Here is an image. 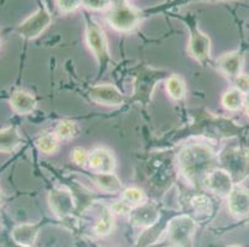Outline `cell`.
Masks as SVG:
<instances>
[{
	"instance_id": "obj_3",
	"label": "cell",
	"mask_w": 249,
	"mask_h": 247,
	"mask_svg": "<svg viewBox=\"0 0 249 247\" xmlns=\"http://www.w3.org/2000/svg\"><path fill=\"white\" fill-rule=\"evenodd\" d=\"M107 21L114 30L129 33L139 24L140 13L129 5L126 0H114L107 13Z\"/></svg>"
},
{
	"instance_id": "obj_22",
	"label": "cell",
	"mask_w": 249,
	"mask_h": 247,
	"mask_svg": "<svg viewBox=\"0 0 249 247\" xmlns=\"http://www.w3.org/2000/svg\"><path fill=\"white\" fill-rule=\"evenodd\" d=\"M58 142L60 140L55 135V132H44L36 140V146L41 152L46 153V155H52L57 151Z\"/></svg>"
},
{
	"instance_id": "obj_26",
	"label": "cell",
	"mask_w": 249,
	"mask_h": 247,
	"mask_svg": "<svg viewBox=\"0 0 249 247\" xmlns=\"http://www.w3.org/2000/svg\"><path fill=\"white\" fill-rule=\"evenodd\" d=\"M82 5L90 11H102L112 6V0H82Z\"/></svg>"
},
{
	"instance_id": "obj_12",
	"label": "cell",
	"mask_w": 249,
	"mask_h": 247,
	"mask_svg": "<svg viewBox=\"0 0 249 247\" xmlns=\"http://www.w3.org/2000/svg\"><path fill=\"white\" fill-rule=\"evenodd\" d=\"M228 209L235 217L249 216V189L234 185L228 194Z\"/></svg>"
},
{
	"instance_id": "obj_16",
	"label": "cell",
	"mask_w": 249,
	"mask_h": 247,
	"mask_svg": "<svg viewBox=\"0 0 249 247\" xmlns=\"http://www.w3.org/2000/svg\"><path fill=\"white\" fill-rule=\"evenodd\" d=\"M38 234V226L35 224L25 223L15 226L11 231V237L17 244L24 247L34 246Z\"/></svg>"
},
{
	"instance_id": "obj_23",
	"label": "cell",
	"mask_w": 249,
	"mask_h": 247,
	"mask_svg": "<svg viewBox=\"0 0 249 247\" xmlns=\"http://www.w3.org/2000/svg\"><path fill=\"white\" fill-rule=\"evenodd\" d=\"M114 228V217H113V212L109 209H106L102 213V216L97 221L94 226V232L98 236H107L113 231Z\"/></svg>"
},
{
	"instance_id": "obj_30",
	"label": "cell",
	"mask_w": 249,
	"mask_h": 247,
	"mask_svg": "<svg viewBox=\"0 0 249 247\" xmlns=\"http://www.w3.org/2000/svg\"><path fill=\"white\" fill-rule=\"evenodd\" d=\"M110 210H112L113 213H115V214H130L133 208L129 207L128 204H125L121 199L119 201H115V203L113 204L112 207H110Z\"/></svg>"
},
{
	"instance_id": "obj_13",
	"label": "cell",
	"mask_w": 249,
	"mask_h": 247,
	"mask_svg": "<svg viewBox=\"0 0 249 247\" xmlns=\"http://www.w3.org/2000/svg\"><path fill=\"white\" fill-rule=\"evenodd\" d=\"M244 65L243 54L238 51L228 52V53L222 54L217 60V67L219 71L225 74L226 77L231 79H234L242 73Z\"/></svg>"
},
{
	"instance_id": "obj_20",
	"label": "cell",
	"mask_w": 249,
	"mask_h": 247,
	"mask_svg": "<svg viewBox=\"0 0 249 247\" xmlns=\"http://www.w3.org/2000/svg\"><path fill=\"white\" fill-rule=\"evenodd\" d=\"M94 182L102 190L108 193H118L122 189L121 180L114 173L97 174Z\"/></svg>"
},
{
	"instance_id": "obj_33",
	"label": "cell",
	"mask_w": 249,
	"mask_h": 247,
	"mask_svg": "<svg viewBox=\"0 0 249 247\" xmlns=\"http://www.w3.org/2000/svg\"><path fill=\"white\" fill-rule=\"evenodd\" d=\"M228 247H242L241 245H231V246H228Z\"/></svg>"
},
{
	"instance_id": "obj_7",
	"label": "cell",
	"mask_w": 249,
	"mask_h": 247,
	"mask_svg": "<svg viewBox=\"0 0 249 247\" xmlns=\"http://www.w3.org/2000/svg\"><path fill=\"white\" fill-rule=\"evenodd\" d=\"M50 24H51V14L45 8H40L24 22H21L18 31L22 37L33 40V38H36L37 36L41 35L49 27Z\"/></svg>"
},
{
	"instance_id": "obj_11",
	"label": "cell",
	"mask_w": 249,
	"mask_h": 247,
	"mask_svg": "<svg viewBox=\"0 0 249 247\" xmlns=\"http://www.w3.org/2000/svg\"><path fill=\"white\" fill-rule=\"evenodd\" d=\"M88 166L97 174L114 173L115 157L110 149L106 147H97L89 152Z\"/></svg>"
},
{
	"instance_id": "obj_4",
	"label": "cell",
	"mask_w": 249,
	"mask_h": 247,
	"mask_svg": "<svg viewBox=\"0 0 249 247\" xmlns=\"http://www.w3.org/2000/svg\"><path fill=\"white\" fill-rule=\"evenodd\" d=\"M223 169L232 176L233 182L239 183L249 176V148L234 147L227 149L221 156Z\"/></svg>"
},
{
	"instance_id": "obj_2",
	"label": "cell",
	"mask_w": 249,
	"mask_h": 247,
	"mask_svg": "<svg viewBox=\"0 0 249 247\" xmlns=\"http://www.w3.org/2000/svg\"><path fill=\"white\" fill-rule=\"evenodd\" d=\"M86 41L98 62L102 73L110 62L109 47L103 29L89 16L86 17Z\"/></svg>"
},
{
	"instance_id": "obj_32",
	"label": "cell",
	"mask_w": 249,
	"mask_h": 247,
	"mask_svg": "<svg viewBox=\"0 0 249 247\" xmlns=\"http://www.w3.org/2000/svg\"><path fill=\"white\" fill-rule=\"evenodd\" d=\"M244 108H246V113L249 116V93L246 94V98H244Z\"/></svg>"
},
{
	"instance_id": "obj_17",
	"label": "cell",
	"mask_w": 249,
	"mask_h": 247,
	"mask_svg": "<svg viewBox=\"0 0 249 247\" xmlns=\"http://www.w3.org/2000/svg\"><path fill=\"white\" fill-rule=\"evenodd\" d=\"M22 144V137L15 126L0 130V152L11 153Z\"/></svg>"
},
{
	"instance_id": "obj_18",
	"label": "cell",
	"mask_w": 249,
	"mask_h": 247,
	"mask_svg": "<svg viewBox=\"0 0 249 247\" xmlns=\"http://www.w3.org/2000/svg\"><path fill=\"white\" fill-rule=\"evenodd\" d=\"M244 98L246 95L237 88L227 90L222 97V105L228 112H238L239 109L244 106Z\"/></svg>"
},
{
	"instance_id": "obj_21",
	"label": "cell",
	"mask_w": 249,
	"mask_h": 247,
	"mask_svg": "<svg viewBox=\"0 0 249 247\" xmlns=\"http://www.w3.org/2000/svg\"><path fill=\"white\" fill-rule=\"evenodd\" d=\"M80 126L77 125V122L71 121V120H62L56 125L55 135L57 136L58 140H72L80 135Z\"/></svg>"
},
{
	"instance_id": "obj_15",
	"label": "cell",
	"mask_w": 249,
	"mask_h": 247,
	"mask_svg": "<svg viewBox=\"0 0 249 247\" xmlns=\"http://www.w3.org/2000/svg\"><path fill=\"white\" fill-rule=\"evenodd\" d=\"M36 99L31 93L25 90H15L10 97V106L17 114L28 115L35 110Z\"/></svg>"
},
{
	"instance_id": "obj_1",
	"label": "cell",
	"mask_w": 249,
	"mask_h": 247,
	"mask_svg": "<svg viewBox=\"0 0 249 247\" xmlns=\"http://www.w3.org/2000/svg\"><path fill=\"white\" fill-rule=\"evenodd\" d=\"M217 163L213 149L207 145L192 144L181 149L178 169L185 180L196 185L202 183L207 174L213 171Z\"/></svg>"
},
{
	"instance_id": "obj_28",
	"label": "cell",
	"mask_w": 249,
	"mask_h": 247,
	"mask_svg": "<svg viewBox=\"0 0 249 247\" xmlns=\"http://www.w3.org/2000/svg\"><path fill=\"white\" fill-rule=\"evenodd\" d=\"M82 0H56V5L62 13H72L80 8Z\"/></svg>"
},
{
	"instance_id": "obj_27",
	"label": "cell",
	"mask_w": 249,
	"mask_h": 247,
	"mask_svg": "<svg viewBox=\"0 0 249 247\" xmlns=\"http://www.w3.org/2000/svg\"><path fill=\"white\" fill-rule=\"evenodd\" d=\"M72 161L78 166H87L89 162V152L83 147H76L72 151Z\"/></svg>"
},
{
	"instance_id": "obj_8",
	"label": "cell",
	"mask_w": 249,
	"mask_h": 247,
	"mask_svg": "<svg viewBox=\"0 0 249 247\" xmlns=\"http://www.w3.org/2000/svg\"><path fill=\"white\" fill-rule=\"evenodd\" d=\"M88 95L90 100L104 106H119L125 100L123 93L113 84L93 85L90 87Z\"/></svg>"
},
{
	"instance_id": "obj_24",
	"label": "cell",
	"mask_w": 249,
	"mask_h": 247,
	"mask_svg": "<svg viewBox=\"0 0 249 247\" xmlns=\"http://www.w3.org/2000/svg\"><path fill=\"white\" fill-rule=\"evenodd\" d=\"M122 200L134 209V208L142 205V203H145V193H144V190L137 187L126 188L122 194Z\"/></svg>"
},
{
	"instance_id": "obj_34",
	"label": "cell",
	"mask_w": 249,
	"mask_h": 247,
	"mask_svg": "<svg viewBox=\"0 0 249 247\" xmlns=\"http://www.w3.org/2000/svg\"><path fill=\"white\" fill-rule=\"evenodd\" d=\"M0 201H1V196H0Z\"/></svg>"
},
{
	"instance_id": "obj_25",
	"label": "cell",
	"mask_w": 249,
	"mask_h": 247,
	"mask_svg": "<svg viewBox=\"0 0 249 247\" xmlns=\"http://www.w3.org/2000/svg\"><path fill=\"white\" fill-rule=\"evenodd\" d=\"M192 207H194L195 212L197 213L198 215L208 214L211 212V199L206 196H197L195 197L191 200Z\"/></svg>"
},
{
	"instance_id": "obj_29",
	"label": "cell",
	"mask_w": 249,
	"mask_h": 247,
	"mask_svg": "<svg viewBox=\"0 0 249 247\" xmlns=\"http://www.w3.org/2000/svg\"><path fill=\"white\" fill-rule=\"evenodd\" d=\"M233 83H234V88H237L238 90H241L243 94H248L249 93V76L248 74L241 73L238 77H235L233 79Z\"/></svg>"
},
{
	"instance_id": "obj_6",
	"label": "cell",
	"mask_w": 249,
	"mask_h": 247,
	"mask_svg": "<svg viewBox=\"0 0 249 247\" xmlns=\"http://www.w3.org/2000/svg\"><path fill=\"white\" fill-rule=\"evenodd\" d=\"M195 230H196V224L189 215L174 217L167 225V235L170 241L180 246H187L190 244Z\"/></svg>"
},
{
	"instance_id": "obj_31",
	"label": "cell",
	"mask_w": 249,
	"mask_h": 247,
	"mask_svg": "<svg viewBox=\"0 0 249 247\" xmlns=\"http://www.w3.org/2000/svg\"><path fill=\"white\" fill-rule=\"evenodd\" d=\"M194 1H208V0H173V1L167 5V8H175V6L185 5V4L194 3ZM218 1H223V0H218Z\"/></svg>"
},
{
	"instance_id": "obj_9",
	"label": "cell",
	"mask_w": 249,
	"mask_h": 247,
	"mask_svg": "<svg viewBox=\"0 0 249 247\" xmlns=\"http://www.w3.org/2000/svg\"><path fill=\"white\" fill-rule=\"evenodd\" d=\"M49 205L50 209L56 216L66 217L74 209L73 197L69 189L63 187H57L50 192Z\"/></svg>"
},
{
	"instance_id": "obj_14",
	"label": "cell",
	"mask_w": 249,
	"mask_h": 247,
	"mask_svg": "<svg viewBox=\"0 0 249 247\" xmlns=\"http://www.w3.org/2000/svg\"><path fill=\"white\" fill-rule=\"evenodd\" d=\"M160 213L155 204L142 203L130 212V221L140 228H149L158 223Z\"/></svg>"
},
{
	"instance_id": "obj_5",
	"label": "cell",
	"mask_w": 249,
	"mask_h": 247,
	"mask_svg": "<svg viewBox=\"0 0 249 247\" xmlns=\"http://www.w3.org/2000/svg\"><path fill=\"white\" fill-rule=\"evenodd\" d=\"M190 29L189 52L192 57L201 63H206L211 56V40L206 33H203L196 25V22L190 20L187 22Z\"/></svg>"
},
{
	"instance_id": "obj_19",
	"label": "cell",
	"mask_w": 249,
	"mask_h": 247,
	"mask_svg": "<svg viewBox=\"0 0 249 247\" xmlns=\"http://www.w3.org/2000/svg\"><path fill=\"white\" fill-rule=\"evenodd\" d=\"M166 92L170 95V98L174 100H181L186 95V83L180 76L173 74L165 82Z\"/></svg>"
},
{
	"instance_id": "obj_10",
	"label": "cell",
	"mask_w": 249,
	"mask_h": 247,
	"mask_svg": "<svg viewBox=\"0 0 249 247\" xmlns=\"http://www.w3.org/2000/svg\"><path fill=\"white\" fill-rule=\"evenodd\" d=\"M203 185L210 192L217 194V196L226 197L231 193V190L234 187L233 178L226 169L214 168L207 174L203 181Z\"/></svg>"
}]
</instances>
